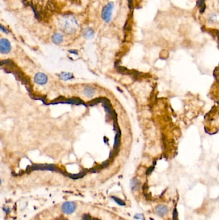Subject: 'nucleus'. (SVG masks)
Instances as JSON below:
<instances>
[{
    "label": "nucleus",
    "mask_w": 219,
    "mask_h": 220,
    "mask_svg": "<svg viewBox=\"0 0 219 220\" xmlns=\"http://www.w3.org/2000/svg\"><path fill=\"white\" fill-rule=\"evenodd\" d=\"M59 27L64 33L71 34L77 30L78 23L73 16L64 15L59 20Z\"/></svg>",
    "instance_id": "1"
},
{
    "label": "nucleus",
    "mask_w": 219,
    "mask_h": 220,
    "mask_svg": "<svg viewBox=\"0 0 219 220\" xmlns=\"http://www.w3.org/2000/svg\"><path fill=\"white\" fill-rule=\"evenodd\" d=\"M114 7V3L110 2L106 5L102 11V18L106 23H109L111 20L112 11Z\"/></svg>",
    "instance_id": "2"
},
{
    "label": "nucleus",
    "mask_w": 219,
    "mask_h": 220,
    "mask_svg": "<svg viewBox=\"0 0 219 220\" xmlns=\"http://www.w3.org/2000/svg\"><path fill=\"white\" fill-rule=\"evenodd\" d=\"M77 205L73 202H67L62 205V211L66 214H71L75 211Z\"/></svg>",
    "instance_id": "3"
},
{
    "label": "nucleus",
    "mask_w": 219,
    "mask_h": 220,
    "mask_svg": "<svg viewBox=\"0 0 219 220\" xmlns=\"http://www.w3.org/2000/svg\"><path fill=\"white\" fill-rule=\"evenodd\" d=\"M11 50V45L7 39H2L0 41V52L2 54H7Z\"/></svg>",
    "instance_id": "4"
},
{
    "label": "nucleus",
    "mask_w": 219,
    "mask_h": 220,
    "mask_svg": "<svg viewBox=\"0 0 219 220\" xmlns=\"http://www.w3.org/2000/svg\"><path fill=\"white\" fill-rule=\"evenodd\" d=\"M34 80L37 84L40 85L45 84L48 82V77L45 74L42 73H38L35 75Z\"/></svg>",
    "instance_id": "5"
},
{
    "label": "nucleus",
    "mask_w": 219,
    "mask_h": 220,
    "mask_svg": "<svg viewBox=\"0 0 219 220\" xmlns=\"http://www.w3.org/2000/svg\"><path fill=\"white\" fill-rule=\"evenodd\" d=\"M52 41L55 44H59L61 43L63 41V36L62 34L59 33H55L52 36Z\"/></svg>",
    "instance_id": "6"
},
{
    "label": "nucleus",
    "mask_w": 219,
    "mask_h": 220,
    "mask_svg": "<svg viewBox=\"0 0 219 220\" xmlns=\"http://www.w3.org/2000/svg\"><path fill=\"white\" fill-rule=\"evenodd\" d=\"M95 93V90L91 87H87L84 90V94L88 97H91L94 95Z\"/></svg>",
    "instance_id": "7"
},
{
    "label": "nucleus",
    "mask_w": 219,
    "mask_h": 220,
    "mask_svg": "<svg viewBox=\"0 0 219 220\" xmlns=\"http://www.w3.org/2000/svg\"><path fill=\"white\" fill-rule=\"evenodd\" d=\"M94 35V32L92 30V29L89 28H87L84 30V36L85 37H86V38H88V39H90V38H92V37H93Z\"/></svg>",
    "instance_id": "8"
},
{
    "label": "nucleus",
    "mask_w": 219,
    "mask_h": 220,
    "mask_svg": "<svg viewBox=\"0 0 219 220\" xmlns=\"http://www.w3.org/2000/svg\"><path fill=\"white\" fill-rule=\"evenodd\" d=\"M197 6L199 9L200 12H201V13H203L206 9L204 0H197Z\"/></svg>",
    "instance_id": "9"
},
{
    "label": "nucleus",
    "mask_w": 219,
    "mask_h": 220,
    "mask_svg": "<svg viewBox=\"0 0 219 220\" xmlns=\"http://www.w3.org/2000/svg\"><path fill=\"white\" fill-rule=\"evenodd\" d=\"M60 78H61L62 80H64L71 79L73 77L72 73H66V72L62 73L60 75Z\"/></svg>",
    "instance_id": "10"
},
{
    "label": "nucleus",
    "mask_w": 219,
    "mask_h": 220,
    "mask_svg": "<svg viewBox=\"0 0 219 220\" xmlns=\"http://www.w3.org/2000/svg\"><path fill=\"white\" fill-rule=\"evenodd\" d=\"M158 212L160 214H164L166 212V209L165 207H159L158 209Z\"/></svg>",
    "instance_id": "11"
},
{
    "label": "nucleus",
    "mask_w": 219,
    "mask_h": 220,
    "mask_svg": "<svg viewBox=\"0 0 219 220\" xmlns=\"http://www.w3.org/2000/svg\"><path fill=\"white\" fill-rule=\"evenodd\" d=\"M1 29H2V30H3V27L2 26V25L1 26ZM4 32H6V33H8V32H7V31H6V30H4Z\"/></svg>",
    "instance_id": "12"
}]
</instances>
